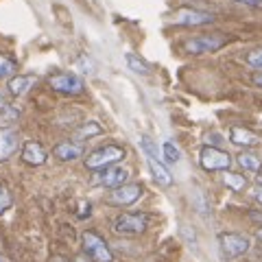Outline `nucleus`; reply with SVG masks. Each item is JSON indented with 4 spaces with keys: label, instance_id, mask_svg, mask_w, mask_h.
<instances>
[{
    "label": "nucleus",
    "instance_id": "21",
    "mask_svg": "<svg viewBox=\"0 0 262 262\" xmlns=\"http://www.w3.org/2000/svg\"><path fill=\"white\" fill-rule=\"evenodd\" d=\"M140 146L142 151L146 153V158H153V160H160V151H158V144H155L149 136H142L140 138Z\"/></svg>",
    "mask_w": 262,
    "mask_h": 262
},
{
    "label": "nucleus",
    "instance_id": "32",
    "mask_svg": "<svg viewBox=\"0 0 262 262\" xmlns=\"http://www.w3.org/2000/svg\"><path fill=\"white\" fill-rule=\"evenodd\" d=\"M7 110V98H5V94H0V112H5Z\"/></svg>",
    "mask_w": 262,
    "mask_h": 262
},
{
    "label": "nucleus",
    "instance_id": "17",
    "mask_svg": "<svg viewBox=\"0 0 262 262\" xmlns=\"http://www.w3.org/2000/svg\"><path fill=\"white\" fill-rule=\"evenodd\" d=\"M223 184H225L232 192H243L245 188H247V179H245V175H241V173H232V170H225Z\"/></svg>",
    "mask_w": 262,
    "mask_h": 262
},
{
    "label": "nucleus",
    "instance_id": "1",
    "mask_svg": "<svg viewBox=\"0 0 262 262\" xmlns=\"http://www.w3.org/2000/svg\"><path fill=\"white\" fill-rule=\"evenodd\" d=\"M125 158V149L118 144H105L101 149L92 151L85 158V166L90 170H103V168H110V166H116V164Z\"/></svg>",
    "mask_w": 262,
    "mask_h": 262
},
{
    "label": "nucleus",
    "instance_id": "9",
    "mask_svg": "<svg viewBox=\"0 0 262 262\" xmlns=\"http://www.w3.org/2000/svg\"><path fill=\"white\" fill-rule=\"evenodd\" d=\"M173 22L179 27H203V24L214 22V15L199 9H179L173 13Z\"/></svg>",
    "mask_w": 262,
    "mask_h": 262
},
{
    "label": "nucleus",
    "instance_id": "35",
    "mask_svg": "<svg viewBox=\"0 0 262 262\" xmlns=\"http://www.w3.org/2000/svg\"><path fill=\"white\" fill-rule=\"evenodd\" d=\"M256 238H258V241H262V229H258V232H256Z\"/></svg>",
    "mask_w": 262,
    "mask_h": 262
},
{
    "label": "nucleus",
    "instance_id": "37",
    "mask_svg": "<svg viewBox=\"0 0 262 262\" xmlns=\"http://www.w3.org/2000/svg\"><path fill=\"white\" fill-rule=\"evenodd\" d=\"M0 262H5V258H3V256H0Z\"/></svg>",
    "mask_w": 262,
    "mask_h": 262
},
{
    "label": "nucleus",
    "instance_id": "33",
    "mask_svg": "<svg viewBox=\"0 0 262 262\" xmlns=\"http://www.w3.org/2000/svg\"><path fill=\"white\" fill-rule=\"evenodd\" d=\"M75 262H92V258H88V256H83V253H81V256L75 258Z\"/></svg>",
    "mask_w": 262,
    "mask_h": 262
},
{
    "label": "nucleus",
    "instance_id": "15",
    "mask_svg": "<svg viewBox=\"0 0 262 262\" xmlns=\"http://www.w3.org/2000/svg\"><path fill=\"white\" fill-rule=\"evenodd\" d=\"M35 83H37V79L33 75H15V77L9 79V85H7V88H9V94L24 96L31 88H35Z\"/></svg>",
    "mask_w": 262,
    "mask_h": 262
},
{
    "label": "nucleus",
    "instance_id": "20",
    "mask_svg": "<svg viewBox=\"0 0 262 262\" xmlns=\"http://www.w3.org/2000/svg\"><path fill=\"white\" fill-rule=\"evenodd\" d=\"M125 61H127V66H129V70H134L136 72V75H142V77H146V75H149V66H146L142 59H140V57H136L134 53H127L125 55Z\"/></svg>",
    "mask_w": 262,
    "mask_h": 262
},
{
    "label": "nucleus",
    "instance_id": "26",
    "mask_svg": "<svg viewBox=\"0 0 262 262\" xmlns=\"http://www.w3.org/2000/svg\"><path fill=\"white\" fill-rule=\"evenodd\" d=\"M194 206H196V210H199L201 214H208L210 212V206H208V201H206V196H203L201 190H196V194H194Z\"/></svg>",
    "mask_w": 262,
    "mask_h": 262
},
{
    "label": "nucleus",
    "instance_id": "28",
    "mask_svg": "<svg viewBox=\"0 0 262 262\" xmlns=\"http://www.w3.org/2000/svg\"><path fill=\"white\" fill-rule=\"evenodd\" d=\"M79 208H81V212H77L79 216H90V214H92V203L81 201V203H79Z\"/></svg>",
    "mask_w": 262,
    "mask_h": 262
},
{
    "label": "nucleus",
    "instance_id": "10",
    "mask_svg": "<svg viewBox=\"0 0 262 262\" xmlns=\"http://www.w3.org/2000/svg\"><path fill=\"white\" fill-rule=\"evenodd\" d=\"M20 146V134L13 127H0V162L13 158Z\"/></svg>",
    "mask_w": 262,
    "mask_h": 262
},
{
    "label": "nucleus",
    "instance_id": "36",
    "mask_svg": "<svg viewBox=\"0 0 262 262\" xmlns=\"http://www.w3.org/2000/svg\"><path fill=\"white\" fill-rule=\"evenodd\" d=\"M256 182H258V184H260V186H262V173H260V175H258V177H256Z\"/></svg>",
    "mask_w": 262,
    "mask_h": 262
},
{
    "label": "nucleus",
    "instance_id": "6",
    "mask_svg": "<svg viewBox=\"0 0 262 262\" xmlns=\"http://www.w3.org/2000/svg\"><path fill=\"white\" fill-rule=\"evenodd\" d=\"M227 44V39L221 35V33H214V35H199L192 37L184 44V51L190 55H208V53H216Z\"/></svg>",
    "mask_w": 262,
    "mask_h": 262
},
{
    "label": "nucleus",
    "instance_id": "14",
    "mask_svg": "<svg viewBox=\"0 0 262 262\" xmlns=\"http://www.w3.org/2000/svg\"><path fill=\"white\" fill-rule=\"evenodd\" d=\"M53 155L61 162H75L83 155V149H81V144H75V142H59L55 144Z\"/></svg>",
    "mask_w": 262,
    "mask_h": 262
},
{
    "label": "nucleus",
    "instance_id": "31",
    "mask_svg": "<svg viewBox=\"0 0 262 262\" xmlns=\"http://www.w3.org/2000/svg\"><path fill=\"white\" fill-rule=\"evenodd\" d=\"M251 81H253V83H256L258 88H262V70H258V72H256V75H253V77H251Z\"/></svg>",
    "mask_w": 262,
    "mask_h": 262
},
{
    "label": "nucleus",
    "instance_id": "3",
    "mask_svg": "<svg viewBox=\"0 0 262 262\" xmlns=\"http://www.w3.org/2000/svg\"><path fill=\"white\" fill-rule=\"evenodd\" d=\"M219 247H221L223 258L236 260L251 249V241L238 232H223V234H219Z\"/></svg>",
    "mask_w": 262,
    "mask_h": 262
},
{
    "label": "nucleus",
    "instance_id": "30",
    "mask_svg": "<svg viewBox=\"0 0 262 262\" xmlns=\"http://www.w3.org/2000/svg\"><path fill=\"white\" fill-rule=\"evenodd\" d=\"M251 194H253V199H256V201L260 203V206H262V186H260V184H258L256 188H253Z\"/></svg>",
    "mask_w": 262,
    "mask_h": 262
},
{
    "label": "nucleus",
    "instance_id": "12",
    "mask_svg": "<svg viewBox=\"0 0 262 262\" xmlns=\"http://www.w3.org/2000/svg\"><path fill=\"white\" fill-rule=\"evenodd\" d=\"M20 158L24 164H29V166H42V164L46 162V151H44V146L35 142V140H29V142H24L22 146V153H20Z\"/></svg>",
    "mask_w": 262,
    "mask_h": 262
},
{
    "label": "nucleus",
    "instance_id": "24",
    "mask_svg": "<svg viewBox=\"0 0 262 262\" xmlns=\"http://www.w3.org/2000/svg\"><path fill=\"white\" fill-rule=\"evenodd\" d=\"M11 203H13V196H11V192H9V188L0 184V214L9 210Z\"/></svg>",
    "mask_w": 262,
    "mask_h": 262
},
{
    "label": "nucleus",
    "instance_id": "2",
    "mask_svg": "<svg viewBox=\"0 0 262 262\" xmlns=\"http://www.w3.org/2000/svg\"><path fill=\"white\" fill-rule=\"evenodd\" d=\"M149 227V214L144 212H122L114 219V232L122 236H138Z\"/></svg>",
    "mask_w": 262,
    "mask_h": 262
},
{
    "label": "nucleus",
    "instance_id": "18",
    "mask_svg": "<svg viewBox=\"0 0 262 262\" xmlns=\"http://www.w3.org/2000/svg\"><path fill=\"white\" fill-rule=\"evenodd\" d=\"M101 134H103V127L98 125L96 120H88V122H83V125L77 129L75 138H77V140H90V138L101 136Z\"/></svg>",
    "mask_w": 262,
    "mask_h": 262
},
{
    "label": "nucleus",
    "instance_id": "23",
    "mask_svg": "<svg viewBox=\"0 0 262 262\" xmlns=\"http://www.w3.org/2000/svg\"><path fill=\"white\" fill-rule=\"evenodd\" d=\"M15 61L9 59V57H5V55H0V79H7V77H13V72H15Z\"/></svg>",
    "mask_w": 262,
    "mask_h": 262
},
{
    "label": "nucleus",
    "instance_id": "22",
    "mask_svg": "<svg viewBox=\"0 0 262 262\" xmlns=\"http://www.w3.org/2000/svg\"><path fill=\"white\" fill-rule=\"evenodd\" d=\"M162 151H164V158H166V162H170V164H177L179 160H182V151H179L173 142H164Z\"/></svg>",
    "mask_w": 262,
    "mask_h": 262
},
{
    "label": "nucleus",
    "instance_id": "13",
    "mask_svg": "<svg viewBox=\"0 0 262 262\" xmlns=\"http://www.w3.org/2000/svg\"><path fill=\"white\" fill-rule=\"evenodd\" d=\"M229 142L236 144V146H243V149H251V146L260 144V138H258V134H253L251 129L232 127L229 129Z\"/></svg>",
    "mask_w": 262,
    "mask_h": 262
},
{
    "label": "nucleus",
    "instance_id": "8",
    "mask_svg": "<svg viewBox=\"0 0 262 262\" xmlns=\"http://www.w3.org/2000/svg\"><path fill=\"white\" fill-rule=\"evenodd\" d=\"M140 196H142V184H125L120 188H114V192H110L107 201L112 203V206L125 208V206L136 203Z\"/></svg>",
    "mask_w": 262,
    "mask_h": 262
},
{
    "label": "nucleus",
    "instance_id": "4",
    "mask_svg": "<svg viewBox=\"0 0 262 262\" xmlns=\"http://www.w3.org/2000/svg\"><path fill=\"white\" fill-rule=\"evenodd\" d=\"M48 85H51L53 92L66 94V96H77L85 90L83 79L75 75V72H53L48 77Z\"/></svg>",
    "mask_w": 262,
    "mask_h": 262
},
{
    "label": "nucleus",
    "instance_id": "7",
    "mask_svg": "<svg viewBox=\"0 0 262 262\" xmlns=\"http://www.w3.org/2000/svg\"><path fill=\"white\" fill-rule=\"evenodd\" d=\"M199 162L206 170H229L232 166V155L216 149V146H203L199 153Z\"/></svg>",
    "mask_w": 262,
    "mask_h": 262
},
{
    "label": "nucleus",
    "instance_id": "27",
    "mask_svg": "<svg viewBox=\"0 0 262 262\" xmlns=\"http://www.w3.org/2000/svg\"><path fill=\"white\" fill-rule=\"evenodd\" d=\"M223 142L225 140H223V136H221V134H208L206 136V146H216V149H219Z\"/></svg>",
    "mask_w": 262,
    "mask_h": 262
},
{
    "label": "nucleus",
    "instance_id": "5",
    "mask_svg": "<svg viewBox=\"0 0 262 262\" xmlns=\"http://www.w3.org/2000/svg\"><path fill=\"white\" fill-rule=\"evenodd\" d=\"M81 243H83V251L88 258H92V262H114V253L110 249V245L105 243L101 236L92 229H88L81 236Z\"/></svg>",
    "mask_w": 262,
    "mask_h": 262
},
{
    "label": "nucleus",
    "instance_id": "19",
    "mask_svg": "<svg viewBox=\"0 0 262 262\" xmlns=\"http://www.w3.org/2000/svg\"><path fill=\"white\" fill-rule=\"evenodd\" d=\"M238 164L245 170H249V173H260V170H262L260 158H258V155H253V153H247V151H243L238 155Z\"/></svg>",
    "mask_w": 262,
    "mask_h": 262
},
{
    "label": "nucleus",
    "instance_id": "16",
    "mask_svg": "<svg viewBox=\"0 0 262 262\" xmlns=\"http://www.w3.org/2000/svg\"><path fill=\"white\" fill-rule=\"evenodd\" d=\"M146 162H149V168H151V175H153L155 182H158L160 186H164V188H170V186H173V175L168 173V168L164 166L160 160L149 158Z\"/></svg>",
    "mask_w": 262,
    "mask_h": 262
},
{
    "label": "nucleus",
    "instance_id": "11",
    "mask_svg": "<svg viewBox=\"0 0 262 262\" xmlns=\"http://www.w3.org/2000/svg\"><path fill=\"white\" fill-rule=\"evenodd\" d=\"M129 179V170L122 168V166H110V168H103L98 173V184L105 186V188H120L125 186Z\"/></svg>",
    "mask_w": 262,
    "mask_h": 262
},
{
    "label": "nucleus",
    "instance_id": "34",
    "mask_svg": "<svg viewBox=\"0 0 262 262\" xmlns=\"http://www.w3.org/2000/svg\"><path fill=\"white\" fill-rule=\"evenodd\" d=\"M48 262H68V260H66L63 256H53V258L48 260Z\"/></svg>",
    "mask_w": 262,
    "mask_h": 262
},
{
    "label": "nucleus",
    "instance_id": "25",
    "mask_svg": "<svg viewBox=\"0 0 262 262\" xmlns=\"http://www.w3.org/2000/svg\"><path fill=\"white\" fill-rule=\"evenodd\" d=\"M245 61H247L251 68L262 70V48H256V51H251L247 57H245Z\"/></svg>",
    "mask_w": 262,
    "mask_h": 262
},
{
    "label": "nucleus",
    "instance_id": "29",
    "mask_svg": "<svg viewBox=\"0 0 262 262\" xmlns=\"http://www.w3.org/2000/svg\"><path fill=\"white\" fill-rule=\"evenodd\" d=\"M238 5H247V7H253V9H262V0H234Z\"/></svg>",
    "mask_w": 262,
    "mask_h": 262
}]
</instances>
